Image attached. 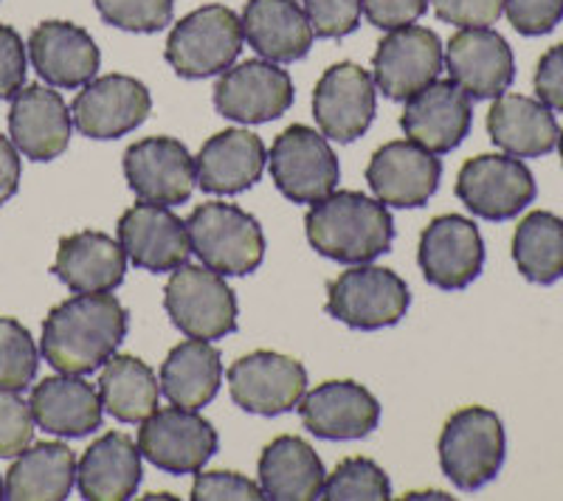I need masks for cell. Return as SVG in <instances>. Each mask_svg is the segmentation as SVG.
I'll use <instances>...</instances> for the list:
<instances>
[{"mask_svg": "<svg viewBox=\"0 0 563 501\" xmlns=\"http://www.w3.org/2000/svg\"><path fill=\"white\" fill-rule=\"evenodd\" d=\"M558 127L552 110L538 99L521 93H501L487 110L490 142L516 158H541L558 144Z\"/></svg>", "mask_w": 563, "mask_h": 501, "instance_id": "f1b7e54d", "label": "cell"}, {"mask_svg": "<svg viewBox=\"0 0 563 501\" xmlns=\"http://www.w3.org/2000/svg\"><path fill=\"white\" fill-rule=\"evenodd\" d=\"M34 437L32 405L12 389H0V459L18 457Z\"/></svg>", "mask_w": 563, "mask_h": 501, "instance_id": "f35d334b", "label": "cell"}, {"mask_svg": "<svg viewBox=\"0 0 563 501\" xmlns=\"http://www.w3.org/2000/svg\"><path fill=\"white\" fill-rule=\"evenodd\" d=\"M316 37L341 40L358 29L361 0H301Z\"/></svg>", "mask_w": 563, "mask_h": 501, "instance_id": "ab89813d", "label": "cell"}, {"mask_svg": "<svg viewBox=\"0 0 563 501\" xmlns=\"http://www.w3.org/2000/svg\"><path fill=\"white\" fill-rule=\"evenodd\" d=\"M510 26L525 37H541L563 20V0H505Z\"/></svg>", "mask_w": 563, "mask_h": 501, "instance_id": "b9f144b4", "label": "cell"}, {"mask_svg": "<svg viewBox=\"0 0 563 501\" xmlns=\"http://www.w3.org/2000/svg\"><path fill=\"white\" fill-rule=\"evenodd\" d=\"M77 482V457L63 443H37L20 450L3 482V499L63 501Z\"/></svg>", "mask_w": 563, "mask_h": 501, "instance_id": "1f68e13d", "label": "cell"}, {"mask_svg": "<svg viewBox=\"0 0 563 501\" xmlns=\"http://www.w3.org/2000/svg\"><path fill=\"white\" fill-rule=\"evenodd\" d=\"M135 445L150 465L184 476L203 470L214 457L220 439L214 425L195 409L173 403L169 409H155L147 420H141Z\"/></svg>", "mask_w": 563, "mask_h": 501, "instance_id": "ba28073f", "label": "cell"}, {"mask_svg": "<svg viewBox=\"0 0 563 501\" xmlns=\"http://www.w3.org/2000/svg\"><path fill=\"white\" fill-rule=\"evenodd\" d=\"M558 153H561V164H563V130L558 133Z\"/></svg>", "mask_w": 563, "mask_h": 501, "instance_id": "c3c4849f", "label": "cell"}, {"mask_svg": "<svg viewBox=\"0 0 563 501\" xmlns=\"http://www.w3.org/2000/svg\"><path fill=\"white\" fill-rule=\"evenodd\" d=\"M223 364L220 353L203 338H189L173 349L161 367V392L184 409H203L218 398Z\"/></svg>", "mask_w": 563, "mask_h": 501, "instance_id": "d6a6232c", "label": "cell"}, {"mask_svg": "<svg viewBox=\"0 0 563 501\" xmlns=\"http://www.w3.org/2000/svg\"><path fill=\"white\" fill-rule=\"evenodd\" d=\"M409 304V285L380 265H352L327 288V313L352 330L391 327L404 319Z\"/></svg>", "mask_w": 563, "mask_h": 501, "instance_id": "52a82bcc", "label": "cell"}, {"mask_svg": "<svg viewBox=\"0 0 563 501\" xmlns=\"http://www.w3.org/2000/svg\"><path fill=\"white\" fill-rule=\"evenodd\" d=\"M231 400L249 414L276 417L299 405L308 392V369L290 355L260 353L243 355L229 369Z\"/></svg>", "mask_w": 563, "mask_h": 501, "instance_id": "8fae6325", "label": "cell"}, {"mask_svg": "<svg viewBox=\"0 0 563 501\" xmlns=\"http://www.w3.org/2000/svg\"><path fill=\"white\" fill-rule=\"evenodd\" d=\"M186 232L200 263L220 277H249L265 259L263 225L234 203H200L186 218Z\"/></svg>", "mask_w": 563, "mask_h": 501, "instance_id": "3957f363", "label": "cell"}, {"mask_svg": "<svg viewBox=\"0 0 563 501\" xmlns=\"http://www.w3.org/2000/svg\"><path fill=\"white\" fill-rule=\"evenodd\" d=\"M40 353L32 333L20 322L0 315V389L23 392L37 378Z\"/></svg>", "mask_w": 563, "mask_h": 501, "instance_id": "8d00e7d4", "label": "cell"}, {"mask_svg": "<svg viewBox=\"0 0 563 501\" xmlns=\"http://www.w3.org/2000/svg\"><path fill=\"white\" fill-rule=\"evenodd\" d=\"M327 470L313 445L301 437H276L260 454V488L274 501L321 499Z\"/></svg>", "mask_w": 563, "mask_h": 501, "instance_id": "4dcf8cb0", "label": "cell"}, {"mask_svg": "<svg viewBox=\"0 0 563 501\" xmlns=\"http://www.w3.org/2000/svg\"><path fill=\"white\" fill-rule=\"evenodd\" d=\"M474 124V104L471 97L451 79H434L415 97L406 99L400 127L409 142L420 144L434 155H445L465 142Z\"/></svg>", "mask_w": 563, "mask_h": 501, "instance_id": "e0dca14e", "label": "cell"}, {"mask_svg": "<svg viewBox=\"0 0 563 501\" xmlns=\"http://www.w3.org/2000/svg\"><path fill=\"white\" fill-rule=\"evenodd\" d=\"M119 243L130 263L150 274H169L189 263L192 243L186 220L158 203H135L119 218Z\"/></svg>", "mask_w": 563, "mask_h": 501, "instance_id": "d6986e66", "label": "cell"}, {"mask_svg": "<svg viewBox=\"0 0 563 501\" xmlns=\"http://www.w3.org/2000/svg\"><path fill=\"white\" fill-rule=\"evenodd\" d=\"M128 338V310L113 293H77L52 308L40 353L57 372L90 375Z\"/></svg>", "mask_w": 563, "mask_h": 501, "instance_id": "6da1fadb", "label": "cell"}, {"mask_svg": "<svg viewBox=\"0 0 563 501\" xmlns=\"http://www.w3.org/2000/svg\"><path fill=\"white\" fill-rule=\"evenodd\" d=\"M153 97L147 85L124 74L90 79L70 104L74 127L88 138H122L147 122Z\"/></svg>", "mask_w": 563, "mask_h": 501, "instance_id": "7c38bea8", "label": "cell"}, {"mask_svg": "<svg viewBox=\"0 0 563 501\" xmlns=\"http://www.w3.org/2000/svg\"><path fill=\"white\" fill-rule=\"evenodd\" d=\"M70 127L74 119L57 90L34 82L20 88L12 97L9 135L14 147L32 162L59 158L68 149Z\"/></svg>", "mask_w": 563, "mask_h": 501, "instance_id": "603a6c76", "label": "cell"}, {"mask_svg": "<svg viewBox=\"0 0 563 501\" xmlns=\"http://www.w3.org/2000/svg\"><path fill=\"white\" fill-rule=\"evenodd\" d=\"M18 187H20L18 147L9 142L7 135H0V207L18 194Z\"/></svg>", "mask_w": 563, "mask_h": 501, "instance_id": "7dc6e473", "label": "cell"}, {"mask_svg": "<svg viewBox=\"0 0 563 501\" xmlns=\"http://www.w3.org/2000/svg\"><path fill=\"white\" fill-rule=\"evenodd\" d=\"M243 40L268 63H296L313 48V26L296 0H249Z\"/></svg>", "mask_w": 563, "mask_h": 501, "instance_id": "4316f807", "label": "cell"}, {"mask_svg": "<svg viewBox=\"0 0 563 501\" xmlns=\"http://www.w3.org/2000/svg\"><path fill=\"white\" fill-rule=\"evenodd\" d=\"M99 398L110 417L141 425V420H147L158 409V380L135 355H113L99 378Z\"/></svg>", "mask_w": 563, "mask_h": 501, "instance_id": "836d02e7", "label": "cell"}, {"mask_svg": "<svg viewBox=\"0 0 563 501\" xmlns=\"http://www.w3.org/2000/svg\"><path fill=\"white\" fill-rule=\"evenodd\" d=\"M294 104V82L288 71L268 59H245L223 71L214 88L220 116L240 124H263L279 119Z\"/></svg>", "mask_w": 563, "mask_h": 501, "instance_id": "9a60e30c", "label": "cell"}, {"mask_svg": "<svg viewBox=\"0 0 563 501\" xmlns=\"http://www.w3.org/2000/svg\"><path fill=\"white\" fill-rule=\"evenodd\" d=\"M538 187L527 164L516 155H476L456 178V198L471 214L505 223L536 200Z\"/></svg>", "mask_w": 563, "mask_h": 501, "instance_id": "9c48e42d", "label": "cell"}, {"mask_svg": "<svg viewBox=\"0 0 563 501\" xmlns=\"http://www.w3.org/2000/svg\"><path fill=\"white\" fill-rule=\"evenodd\" d=\"M296 409L310 434L335 443L366 437L380 423V403L355 380H327L305 392Z\"/></svg>", "mask_w": 563, "mask_h": 501, "instance_id": "7402d4cb", "label": "cell"}, {"mask_svg": "<svg viewBox=\"0 0 563 501\" xmlns=\"http://www.w3.org/2000/svg\"><path fill=\"white\" fill-rule=\"evenodd\" d=\"M305 232L316 254L333 263H372L395 240V220L386 203L364 192H330L316 200L305 218Z\"/></svg>", "mask_w": 563, "mask_h": 501, "instance_id": "7a4b0ae2", "label": "cell"}, {"mask_svg": "<svg viewBox=\"0 0 563 501\" xmlns=\"http://www.w3.org/2000/svg\"><path fill=\"white\" fill-rule=\"evenodd\" d=\"M243 52V26L229 7L211 3L178 20L167 40V63L184 79H206L229 71Z\"/></svg>", "mask_w": 563, "mask_h": 501, "instance_id": "5b68a950", "label": "cell"}, {"mask_svg": "<svg viewBox=\"0 0 563 501\" xmlns=\"http://www.w3.org/2000/svg\"><path fill=\"white\" fill-rule=\"evenodd\" d=\"M512 263L532 285L563 279V220L552 212H532L516 225Z\"/></svg>", "mask_w": 563, "mask_h": 501, "instance_id": "e575fe53", "label": "cell"}, {"mask_svg": "<svg viewBox=\"0 0 563 501\" xmlns=\"http://www.w3.org/2000/svg\"><path fill=\"white\" fill-rule=\"evenodd\" d=\"M54 274L74 293H110L124 282L128 254L102 232H77L59 240Z\"/></svg>", "mask_w": 563, "mask_h": 501, "instance_id": "83f0119b", "label": "cell"}, {"mask_svg": "<svg viewBox=\"0 0 563 501\" xmlns=\"http://www.w3.org/2000/svg\"><path fill=\"white\" fill-rule=\"evenodd\" d=\"M445 68L451 82L460 85L471 99L501 97L516 79L510 45L490 26L460 29L445 45Z\"/></svg>", "mask_w": 563, "mask_h": 501, "instance_id": "44dd1931", "label": "cell"}, {"mask_svg": "<svg viewBox=\"0 0 563 501\" xmlns=\"http://www.w3.org/2000/svg\"><path fill=\"white\" fill-rule=\"evenodd\" d=\"M141 482V450L128 434L110 431L90 445L77 465V488L88 501H124Z\"/></svg>", "mask_w": 563, "mask_h": 501, "instance_id": "f546056e", "label": "cell"}, {"mask_svg": "<svg viewBox=\"0 0 563 501\" xmlns=\"http://www.w3.org/2000/svg\"><path fill=\"white\" fill-rule=\"evenodd\" d=\"M321 499L330 501H386L391 499L389 476L378 463L366 457H350L324 479Z\"/></svg>", "mask_w": 563, "mask_h": 501, "instance_id": "d590c367", "label": "cell"}, {"mask_svg": "<svg viewBox=\"0 0 563 501\" xmlns=\"http://www.w3.org/2000/svg\"><path fill=\"white\" fill-rule=\"evenodd\" d=\"M429 9V0H361V12L366 14L372 26L386 29H404L420 20Z\"/></svg>", "mask_w": 563, "mask_h": 501, "instance_id": "f6af8a7d", "label": "cell"}, {"mask_svg": "<svg viewBox=\"0 0 563 501\" xmlns=\"http://www.w3.org/2000/svg\"><path fill=\"white\" fill-rule=\"evenodd\" d=\"M34 423L57 437H88L102 428L104 405L99 389L82 380V375H54L34 386Z\"/></svg>", "mask_w": 563, "mask_h": 501, "instance_id": "484cf974", "label": "cell"}, {"mask_svg": "<svg viewBox=\"0 0 563 501\" xmlns=\"http://www.w3.org/2000/svg\"><path fill=\"white\" fill-rule=\"evenodd\" d=\"M442 23L460 29H487L505 12V0H434Z\"/></svg>", "mask_w": 563, "mask_h": 501, "instance_id": "7bdbcfd3", "label": "cell"}, {"mask_svg": "<svg viewBox=\"0 0 563 501\" xmlns=\"http://www.w3.org/2000/svg\"><path fill=\"white\" fill-rule=\"evenodd\" d=\"M0 499H3V479H0Z\"/></svg>", "mask_w": 563, "mask_h": 501, "instance_id": "681fc988", "label": "cell"}, {"mask_svg": "<svg viewBox=\"0 0 563 501\" xmlns=\"http://www.w3.org/2000/svg\"><path fill=\"white\" fill-rule=\"evenodd\" d=\"M505 425L485 405H465L454 412L440 434L442 474L460 490H479L493 482L505 465Z\"/></svg>", "mask_w": 563, "mask_h": 501, "instance_id": "277c9868", "label": "cell"}, {"mask_svg": "<svg viewBox=\"0 0 563 501\" xmlns=\"http://www.w3.org/2000/svg\"><path fill=\"white\" fill-rule=\"evenodd\" d=\"M442 43L431 29H391L375 48L372 79L389 99H409L442 74Z\"/></svg>", "mask_w": 563, "mask_h": 501, "instance_id": "ac0fdd59", "label": "cell"}, {"mask_svg": "<svg viewBox=\"0 0 563 501\" xmlns=\"http://www.w3.org/2000/svg\"><path fill=\"white\" fill-rule=\"evenodd\" d=\"M268 149L251 130L231 127L211 135L195 158L198 187L209 194H240L263 178Z\"/></svg>", "mask_w": 563, "mask_h": 501, "instance_id": "d4e9b609", "label": "cell"}, {"mask_svg": "<svg viewBox=\"0 0 563 501\" xmlns=\"http://www.w3.org/2000/svg\"><path fill=\"white\" fill-rule=\"evenodd\" d=\"M29 57L52 88H82L99 71V45L82 26L45 20L29 37Z\"/></svg>", "mask_w": 563, "mask_h": 501, "instance_id": "cb8c5ba5", "label": "cell"}, {"mask_svg": "<svg viewBox=\"0 0 563 501\" xmlns=\"http://www.w3.org/2000/svg\"><path fill=\"white\" fill-rule=\"evenodd\" d=\"M532 85H536L538 102H544L550 110L563 113V43L552 45L550 52L538 59Z\"/></svg>", "mask_w": 563, "mask_h": 501, "instance_id": "bcb514c9", "label": "cell"}, {"mask_svg": "<svg viewBox=\"0 0 563 501\" xmlns=\"http://www.w3.org/2000/svg\"><path fill=\"white\" fill-rule=\"evenodd\" d=\"M265 499L260 482L231 470H209L200 474L192 485V501H260Z\"/></svg>", "mask_w": 563, "mask_h": 501, "instance_id": "60d3db41", "label": "cell"}, {"mask_svg": "<svg viewBox=\"0 0 563 501\" xmlns=\"http://www.w3.org/2000/svg\"><path fill=\"white\" fill-rule=\"evenodd\" d=\"M169 322L189 338H225L238 330V296L218 270L206 265H180L164 288Z\"/></svg>", "mask_w": 563, "mask_h": 501, "instance_id": "8992f818", "label": "cell"}, {"mask_svg": "<svg viewBox=\"0 0 563 501\" xmlns=\"http://www.w3.org/2000/svg\"><path fill=\"white\" fill-rule=\"evenodd\" d=\"M271 178L290 203H316L335 192L339 183V158L330 142L305 124H290L276 135L268 153Z\"/></svg>", "mask_w": 563, "mask_h": 501, "instance_id": "30bf717a", "label": "cell"}, {"mask_svg": "<svg viewBox=\"0 0 563 501\" xmlns=\"http://www.w3.org/2000/svg\"><path fill=\"white\" fill-rule=\"evenodd\" d=\"M375 79L355 63H339L321 74L313 90V116L321 135L333 142H355L375 122L378 93Z\"/></svg>", "mask_w": 563, "mask_h": 501, "instance_id": "5bb4252c", "label": "cell"}, {"mask_svg": "<svg viewBox=\"0 0 563 501\" xmlns=\"http://www.w3.org/2000/svg\"><path fill=\"white\" fill-rule=\"evenodd\" d=\"M124 178L135 198L158 207H178L192 198L195 162L189 149L169 135L141 138L124 153Z\"/></svg>", "mask_w": 563, "mask_h": 501, "instance_id": "2e32d148", "label": "cell"}, {"mask_svg": "<svg viewBox=\"0 0 563 501\" xmlns=\"http://www.w3.org/2000/svg\"><path fill=\"white\" fill-rule=\"evenodd\" d=\"M442 164L415 142H389L372 155L366 183L386 207H426L440 189Z\"/></svg>", "mask_w": 563, "mask_h": 501, "instance_id": "ffe728a7", "label": "cell"}, {"mask_svg": "<svg viewBox=\"0 0 563 501\" xmlns=\"http://www.w3.org/2000/svg\"><path fill=\"white\" fill-rule=\"evenodd\" d=\"M26 43L12 26L0 23V99H12L26 82Z\"/></svg>", "mask_w": 563, "mask_h": 501, "instance_id": "ee69618b", "label": "cell"}, {"mask_svg": "<svg viewBox=\"0 0 563 501\" xmlns=\"http://www.w3.org/2000/svg\"><path fill=\"white\" fill-rule=\"evenodd\" d=\"M426 282L440 290H462L485 268V243L474 220L462 214L434 218L420 234L417 248Z\"/></svg>", "mask_w": 563, "mask_h": 501, "instance_id": "4fadbf2b", "label": "cell"}, {"mask_svg": "<svg viewBox=\"0 0 563 501\" xmlns=\"http://www.w3.org/2000/svg\"><path fill=\"white\" fill-rule=\"evenodd\" d=\"M104 23L124 32H161L173 23V0H97Z\"/></svg>", "mask_w": 563, "mask_h": 501, "instance_id": "74e56055", "label": "cell"}]
</instances>
